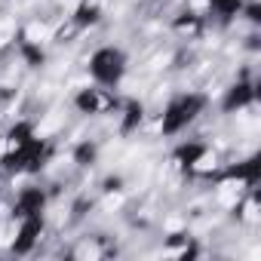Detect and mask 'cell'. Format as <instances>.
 <instances>
[{"instance_id":"1","label":"cell","mask_w":261,"mask_h":261,"mask_svg":"<svg viewBox=\"0 0 261 261\" xmlns=\"http://www.w3.org/2000/svg\"><path fill=\"white\" fill-rule=\"evenodd\" d=\"M206 108H209V98L203 92H197V89H181V92L169 95V101L157 114V133L166 136V139L185 136L188 129L206 114Z\"/></svg>"},{"instance_id":"2","label":"cell","mask_w":261,"mask_h":261,"mask_svg":"<svg viewBox=\"0 0 261 261\" xmlns=\"http://www.w3.org/2000/svg\"><path fill=\"white\" fill-rule=\"evenodd\" d=\"M86 74H89L92 83L117 89L126 80V74H129V56L117 43H98L86 56Z\"/></svg>"},{"instance_id":"3","label":"cell","mask_w":261,"mask_h":261,"mask_svg":"<svg viewBox=\"0 0 261 261\" xmlns=\"http://www.w3.org/2000/svg\"><path fill=\"white\" fill-rule=\"evenodd\" d=\"M117 105H120L117 89L101 86V83H83L71 95V108L83 117H111L117 111Z\"/></svg>"},{"instance_id":"4","label":"cell","mask_w":261,"mask_h":261,"mask_svg":"<svg viewBox=\"0 0 261 261\" xmlns=\"http://www.w3.org/2000/svg\"><path fill=\"white\" fill-rule=\"evenodd\" d=\"M255 101H258L255 80H252V77H237L233 83H227V86L221 89L218 108H221L224 114H246V111L255 108Z\"/></svg>"},{"instance_id":"5","label":"cell","mask_w":261,"mask_h":261,"mask_svg":"<svg viewBox=\"0 0 261 261\" xmlns=\"http://www.w3.org/2000/svg\"><path fill=\"white\" fill-rule=\"evenodd\" d=\"M117 120V133L120 136H129V133H139L142 123H145V105L136 101V98H120L117 111L111 114Z\"/></svg>"},{"instance_id":"6","label":"cell","mask_w":261,"mask_h":261,"mask_svg":"<svg viewBox=\"0 0 261 261\" xmlns=\"http://www.w3.org/2000/svg\"><path fill=\"white\" fill-rule=\"evenodd\" d=\"M206 28H209V22L203 16H197V13H191V10H181V13H175L169 19V31L178 40H200L206 34Z\"/></svg>"},{"instance_id":"7","label":"cell","mask_w":261,"mask_h":261,"mask_svg":"<svg viewBox=\"0 0 261 261\" xmlns=\"http://www.w3.org/2000/svg\"><path fill=\"white\" fill-rule=\"evenodd\" d=\"M80 34L83 31H89V28H95L101 19H105V7H101V0H80V4L65 16Z\"/></svg>"},{"instance_id":"8","label":"cell","mask_w":261,"mask_h":261,"mask_svg":"<svg viewBox=\"0 0 261 261\" xmlns=\"http://www.w3.org/2000/svg\"><path fill=\"white\" fill-rule=\"evenodd\" d=\"M163 255H169V258H197L200 249H197L191 233H172L163 246Z\"/></svg>"},{"instance_id":"9","label":"cell","mask_w":261,"mask_h":261,"mask_svg":"<svg viewBox=\"0 0 261 261\" xmlns=\"http://www.w3.org/2000/svg\"><path fill=\"white\" fill-rule=\"evenodd\" d=\"M68 255H71V258H105L108 249L98 243V237H80L77 246H74Z\"/></svg>"}]
</instances>
